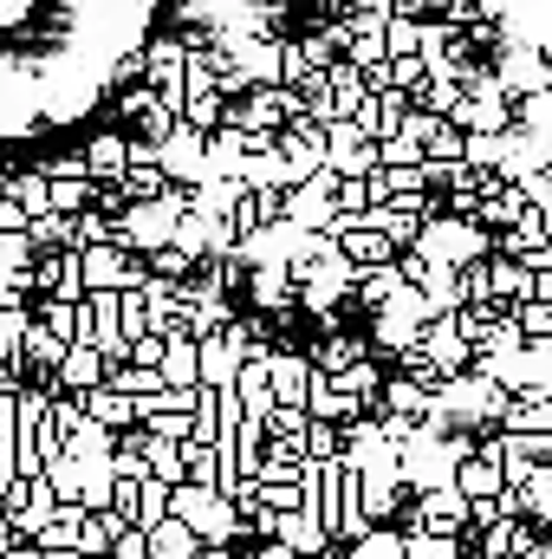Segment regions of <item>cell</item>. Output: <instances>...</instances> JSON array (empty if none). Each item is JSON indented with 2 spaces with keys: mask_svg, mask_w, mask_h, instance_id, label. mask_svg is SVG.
I'll return each mask as SVG.
<instances>
[{
  "mask_svg": "<svg viewBox=\"0 0 552 559\" xmlns=\"http://www.w3.org/2000/svg\"><path fill=\"white\" fill-rule=\"evenodd\" d=\"M0 540H13V534H7V501H0Z\"/></svg>",
  "mask_w": 552,
  "mask_h": 559,
  "instance_id": "46",
  "label": "cell"
},
{
  "mask_svg": "<svg viewBox=\"0 0 552 559\" xmlns=\"http://www.w3.org/2000/svg\"><path fill=\"white\" fill-rule=\"evenodd\" d=\"M494 85H501L507 98L547 92V52H540V46H514V39H501V59H494Z\"/></svg>",
  "mask_w": 552,
  "mask_h": 559,
  "instance_id": "6",
  "label": "cell"
},
{
  "mask_svg": "<svg viewBox=\"0 0 552 559\" xmlns=\"http://www.w3.org/2000/svg\"><path fill=\"white\" fill-rule=\"evenodd\" d=\"M507 319L520 325V338H552V306L547 299H514Z\"/></svg>",
  "mask_w": 552,
  "mask_h": 559,
  "instance_id": "34",
  "label": "cell"
},
{
  "mask_svg": "<svg viewBox=\"0 0 552 559\" xmlns=\"http://www.w3.org/2000/svg\"><path fill=\"white\" fill-rule=\"evenodd\" d=\"M248 138L241 131H208V176H241Z\"/></svg>",
  "mask_w": 552,
  "mask_h": 559,
  "instance_id": "29",
  "label": "cell"
},
{
  "mask_svg": "<svg viewBox=\"0 0 552 559\" xmlns=\"http://www.w3.org/2000/svg\"><path fill=\"white\" fill-rule=\"evenodd\" d=\"M143 475H156V481H182V455H176V442H163V436H143Z\"/></svg>",
  "mask_w": 552,
  "mask_h": 559,
  "instance_id": "32",
  "label": "cell"
},
{
  "mask_svg": "<svg viewBox=\"0 0 552 559\" xmlns=\"http://www.w3.org/2000/svg\"><path fill=\"white\" fill-rule=\"evenodd\" d=\"M305 378H312L305 352H267V391H274V404H305Z\"/></svg>",
  "mask_w": 552,
  "mask_h": 559,
  "instance_id": "14",
  "label": "cell"
},
{
  "mask_svg": "<svg viewBox=\"0 0 552 559\" xmlns=\"http://www.w3.org/2000/svg\"><path fill=\"white\" fill-rule=\"evenodd\" d=\"M235 202H241V182H235V176H202V182L189 189V209L208 215V222H228Z\"/></svg>",
  "mask_w": 552,
  "mask_h": 559,
  "instance_id": "19",
  "label": "cell"
},
{
  "mask_svg": "<svg viewBox=\"0 0 552 559\" xmlns=\"http://www.w3.org/2000/svg\"><path fill=\"white\" fill-rule=\"evenodd\" d=\"M292 559H338V554H332V547H319V554H292Z\"/></svg>",
  "mask_w": 552,
  "mask_h": 559,
  "instance_id": "45",
  "label": "cell"
},
{
  "mask_svg": "<svg viewBox=\"0 0 552 559\" xmlns=\"http://www.w3.org/2000/svg\"><path fill=\"white\" fill-rule=\"evenodd\" d=\"M0 547H7V540H0Z\"/></svg>",
  "mask_w": 552,
  "mask_h": 559,
  "instance_id": "47",
  "label": "cell"
},
{
  "mask_svg": "<svg viewBox=\"0 0 552 559\" xmlns=\"http://www.w3.org/2000/svg\"><path fill=\"white\" fill-rule=\"evenodd\" d=\"M299 455H338V423L305 417V436H299Z\"/></svg>",
  "mask_w": 552,
  "mask_h": 559,
  "instance_id": "39",
  "label": "cell"
},
{
  "mask_svg": "<svg viewBox=\"0 0 552 559\" xmlns=\"http://www.w3.org/2000/svg\"><path fill=\"white\" fill-rule=\"evenodd\" d=\"M416 527H422V534H448V540H455V534L468 527V495H461L455 481L422 488V495H416Z\"/></svg>",
  "mask_w": 552,
  "mask_h": 559,
  "instance_id": "7",
  "label": "cell"
},
{
  "mask_svg": "<svg viewBox=\"0 0 552 559\" xmlns=\"http://www.w3.org/2000/svg\"><path fill=\"white\" fill-rule=\"evenodd\" d=\"M0 235H26V215H20L13 195H0Z\"/></svg>",
  "mask_w": 552,
  "mask_h": 559,
  "instance_id": "43",
  "label": "cell"
},
{
  "mask_svg": "<svg viewBox=\"0 0 552 559\" xmlns=\"http://www.w3.org/2000/svg\"><path fill=\"white\" fill-rule=\"evenodd\" d=\"M235 371H241V352H235L221 332L195 338V384H208V391H228V384H235Z\"/></svg>",
  "mask_w": 552,
  "mask_h": 559,
  "instance_id": "12",
  "label": "cell"
},
{
  "mask_svg": "<svg viewBox=\"0 0 552 559\" xmlns=\"http://www.w3.org/2000/svg\"><path fill=\"white\" fill-rule=\"evenodd\" d=\"M481 267H488V299H494L501 312H507L514 299H533V274H527L514 254H488Z\"/></svg>",
  "mask_w": 552,
  "mask_h": 559,
  "instance_id": "17",
  "label": "cell"
},
{
  "mask_svg": "<svg viewBox=\"0 0 552 559\" xmlns=\"http://www.w3.org/2000/svg\"><path fill=\"white\" fill-rule=\"evenodd\" d=\"M0 195H13L26 222H33V215H46V176H39V169H20V176H7V182H0Z\"/></svg>",
  "mask_w": 552,
  "mask_h": 559,
  "instance_id": "28",
  "label": "cell"
},
{
  "mask_svg": "<svg viewBox=\"0 0 552 559\" xmlns=\"http://www.w3.org/2000/svg\"><path fill=\"white\" fill-rule=\"evenodd\" d=\"M305 358H312V371H325V378H338V371H345L351 358H371V338H358V332H345V325H332V332H325V338H319V345H312Z\"/></svg>",
  "mask_w": 552,
  "mask_h": 559,
  "instance_id": "16",
  "label": "cell"
},
{
  "mask_svg": "<svg viewBox=\"0 0 552 559\" xmlns=\"http://www.w3.org/2000/svg\"><path fill=\"white\" fill-rule=\"evenodd\" d=\"M163 508H169V481H156V475H143L137 481V508H131V527H156L163 521Z\"/></svg>",
  "mask_w": 552,
  "mask_h": 559,
  "instance_id": "33",
  "label": "cell"
},
{
  "mask_svg": "<svg viewBox=\"0 0 552 559\" xmlns=\"http://www.w3.org/2000/svg\"><path fill=\"white\" fill-rule=\"evenodd\" d=\"M514 189L527 195V209H552V176H547V169H527V176H514Z\"/></svg>",
  "mask_w": 552,
  "mask_h": 559,
  "instance_id": "41",
  "label": "cell"
},
{
  "mask_svg": "<svg viewBox=\"0 0 552 559\" xmlns=\"http://www.w3.org/2000/svg\"><path fill=\"white\" fill-rule=\"evenodd\" d=\"M292 299V280H286V267H248V306H267V312H279Z\"/></svg>",
  "mask_w": 552,
  "mask_h": 559,
  "instance_id": "24",
  "label": "cell"
},
{
  "mask_svg": "<svg viewBox=\"0 0 552 559\" xmlns=\"http://www.w3.org/2000/svg\"><path fill=\"white\" fill-rule=\"evenodd\" d=\"M377 163H384V169H397V163H422V143L404 138V131H391V138H377Z\"/></svg>",
  "mask_w": 552,
  "mask_h": 559,
  "instance_id": "40",
  "label": "cell"
},
{
  "mask_svg": "<svg viewBox=\"0 0 552 559\" xmlns=\"http://www.w3.org/2000/svg\"><path fill=\"white\" fill-rule=\"evenodd\" d=\"M163 514H176L202 547H235L241 540V514H235V501H221L215 488H195V481H176L169 488V508Z\"/></svg>",
  "mask_w": 552,
  "mask_h": 559,
  "instance_id": "2",
  "label": "cell"
},
{
  "mask_svg": "<svg viewBox=\"0 0 552 559\" xmlns=\"http://www.w3.org/2000/svg\"><path fill=\"white\" fill-rule=\"evenodd\" d=\"M176 455H182V481H195V488L215 481V462H221V455H215L208 442H176Z\"/></svg>",
  "mask_w": 552,
  "mask_h": 559,
  "instance_id": "35",
  "label": "cell"
},
{
  "mask_svg": "<svg viewBox=\"0 0 552 559\" xmlns=\"http://www.w3.org/2000/svg\"><path fill=\"white\" fill-rule=\"evenodd\" d=\"M422 319H429L422 293H416V286H397L384 306H371V338H377L384 352H410L416 332H422Z\"/></svg>",
  "mask_w": 552,
  "mask_h": 559,
  "instance_id": "3",
  "label": "cell"
},
{
  "mask_svg": "<svg viewBox=\"0 0 552 559\" xmlns=\"http://www.w3.org/2000/svg\"><path fill=\"white\" fill-rule=\"evenodd\" d=\"M332 169H312L305 182H292V189H279V222L286 228H299V235H319L325 222H332Z\"/></svg>",
  "mask_w": 552,
  "mask_h": 559,
  "instance_id": "4",
  "label": "cell"
},
{
  "mask_svg": "<svg viewBox=\"0 0 552 559\" xmlns=\"http://www.w3.org/2000/svg\"><path fill=\"white\" fill-rule=\"evenodd\" d=\"M156 169L169 176V182H182V189H195L202 176H208V138L202 131H189L182 118L156 138Z\"/></svg>",
  "mask_w": 552,
  "mask_h": 559,
  "instance_id": "5",
  "label": "cell"
},
{
  "mask_svg": "<svg viewBox=\"0 0 552 559\" xmlns=\"http://www.w3.org/2000/svg\"><path fill=\"white\" fill-rule=\"evenodd\" d=\"M416 352L435 365V378H455V371H468V358H475V352L461 345V332L448 325V312H442V319H422V332H416Z\"/></svg>",
  "mask_w": 552,
  "mask_h": 559,
  "instance_id": "9",
  "label": "cell"
},
{
  "mask_svg": "<svg viewBox=\"0 0 552 559\" xmlns=\"http://www.w3.org/2000/svg\"><path fill=\"white\" fill-rule=\"evenodd\" d=\"M33 319H39L52 338H65V345H72V338H85V325H92V319H85V299H39V306H33Z\"/></svg>",
  "mask_w": 552,
  "mask_h": 559,
  "instance_id": "20",
  "label": "cell"
},
{
  "mask_svg": "<svg viewBox=\"0 0 552 559\" xmlns=\"http://www.w3.org/2000/svg\"><path fill=\"white\" fill-rule=\"evenodd\" d=\"M59 358H65V338H52V332L33 319V325L20 332V365H39V371H52Z\"/></svg>",
  "mask_w": 552,
  "mask_h": 559,
  "instance_id": "27",
  "label": "cell"
},
{
  "mask_svg": "<svg viewBox=\"0 0 552 559\" xmlns=\"http://www.w3.org/2000/svg\"><path fill=\"white\" fill-rule=\"evenodd\" d=\"M305 417H319V423H351V417H364V404L338 384V378H325V371H312L305 378V404H299Z\"/></svg>",
  "mask_w": 552,
  "mask_h": 559,
  "instance_id": "11",
  "label": "cell"
},
{
  "mask_svg": "<svg viewBox=\"0 0 552 559\" xmlns=\"http://www.w3.org/2000/svg\"><path fill=\"white\" fill-rule=\"evenodd\" d=\"M79 163H85L92 182H118V176H124V138H118V131H98V138L85 143Z\"/></svg>",
  "mask_w": 552,
  "mask_h": 559,
  "instance_id": "22",
  "label": "cell"
},
{
  "mask_svg": "<svg viewBox=\"0 0 552 559\" xmlns=\"http://www.w3.org/2000/svg\"><path fill=\"white\" fill-rule=\"evenodd\" d=\"M527 527L533 521H481V559H507V554H520V547H533Z\"/></svg>",
  "mask_w": 552,
  "mask_h": 559,
  "instance_id": "23",
  "label": "cell"
},
{
  "mask_svg": "<svg viewBox=\"0 0 552 559\" xmlns=\"http://www.w3.org/2000/svg\"><path fill=\"white\" fill-rule=\"evenodd\" d=\"M79 411L98 423V429H131V423H137L131 397H124V391H111V384H92V391H79Z\"/></svg>",
  "mask_w": 552,
  "mask_h": 559,
  "instance_id": "18",
  "label": "cell"
},
{
  "mask_svg": "<svg viewBox=\"0 0 552 559\" xmlns=\"http://www.w3.org/2000/svg\"><path fill=\"white\" fill-rule=\"evenodd\" d=\"M514 495H520V521H552V468L547 462H533V475Z\"/></svg>",
  "mask_w": 552,
  "mask_h": 559,
  "instance_id": "25",
  "label": "cell"
},
{
  "mask_svg": "<svg viewBox=\"0 0 552 559\" xmlns=\"http://www.w3.org/2000/svg\"><path fill=\"white\" fill-rule=\"evenodd\" d=\"M195 547H202V540H195L176 514H163L156 527H143V554H149V559H189Z\"/></svg>",
  "mask_w": 552,
  "mask_h": 559,
  "instance_id": "21",
  "label": "cell"
},
{
  "mask_svg": "<svg viewBox=\"0 0 552 559\" xmlns=\"http://www.w3.org/2000/svg\"><path fill=\"white\" fill-rule=\"evenodd\" d=\"M416 33H422L416 13H384V59L391 52H416Z\"/></svg>",
  "mask_w": 552,
  "mask_h": 559,
  "instance_id": "36",
  "label": "cell"
},
{
  "mask_svg": "<svg viewBox=\"0 0 552 559\" xmlns=\"http://www.w3.org/2000/svg\"><path fill=\"white\" fill-rule=\"evenodd\" d=\"M338 384H345V391H351L364 411H377V384H384V371H377L371 358H351V365L338 371Z\"/></svg>",
  "mask_w": 552,
  "mask_h": 559,
  "instance_id": "31",
  "label": "cell"
},
{
  "mask_svg": "<svg viewBox=\"0 0 552 559\" xmlns=\"http://www.w3.org/2000/svg\"><path fill=\"white\" fill-rule=\"evenodd\" d=\"M33 261V241L26 235H0V267H26Z\"/></svg>",
  "mask_w": 552,
  "mask_h": 559,
  "instance_id": "42",
  "label": "cell"
},
{
  "mask_svg": "<svg viewBox=\"0 0 552 559\" xmlns=\"http://www.w3.org/2000/svg\"><path fill=\"white\" fill-rule=\"evenodd\" d=\"M26 241H33V254H39V248H72V215H59V209L33 215V222H26Z\"/></svg>",
  "mask_w": 552,
  "mask_h": 559,
  "instance_id": "30",
  "label": "cell"
},
{
  "mask_svg": "<svg viewBox=\"0 0 552 559\" xmlns=\"http://www.w3.org/2000/svg\"><path fill=\"white\" fill-rule=\"evenodd\" d=\"M384 79H391V92H404V98H410L429 72H422V59H416V52H391V59H384Z\"/></svg>",
  "mask_w": 552,
  "mask_h": 559,
  "instance_id": "37",
  "label": "cell"
},
{
  "mask_svg": "<svg viewBox=\"0 0 552 559\" xmlns=\"http://www.w3.org/2000/svg\"><path fill=\"white\" fill-rule=\"evenodd\" d=\"M156 378H163L169 391H195V338H189L182 325H169V332H163V358H156Z\"/></svg>",
  "mask_w": 552,
  "mask_h": 559,
  "instance_id": "13",
  "label": "cell"
},
{
  "mask_svg": "<svg viewBox=\"0 0 552 559\" xmlns=\"http://www.w3.org/2000/svg\"><path fill=\"white\" fill-rule=\"evenodd\" d=\"M46 209H59V215L92 209V176H46Z\"/></svg>",
  "mask_w": 552,
  "mask_h": 559,
  "instance_id": "26",
  "label": "cell"
},
{
  "mask_svg": "<svg viewBox=\"0 0 552 559\" xmlns=\"http://www.w3.org/2000/svg\"><path fill=\"white\" fill-rule=\"evenodd\" d=\"M92 384H105V352H98V345H85V338H72V345H65V358L52 365L46 391H65V397H79V391H92Z\"/></svg>",
  "mask_w": 552,
  "mask_h": 559,
  "instance_id": "10",
  "label": "cell"
},
{
  "mask_svg": "<svg viewBox=\"0 0 552 559\" xmlns=\"http://www.w3.org/2000/svg\"><path fill=\"white\" fill-rule=\"evenodd\" d=\"M274 540L286 547V554H319V547H332L325 521H319V514H305V508H286V514H274Z\"/></svg>",
  "mask_w": 552,
  "mask_h": 559,
  "instance_id": "15",
  "label": "cell"
},
{
  "mask_svg": "<svg viewBox=\"0 0 552 559\" xmlns=\"http://www.w3.org/2000/svg\"><path fill=\"white\" fill-rule=\"evenodd\" d=\"M248 559H292V554H286V547H279V540H267V547H261V554H248Z\"/></svg>",
  "mask_w": 552,
  "mask_h": 559,
  "instance_id": "44",
  "label": "cell"
},
{
  "mask_svg": "<svg viewBox=\"0 0 552 559\" xmlns=\"http://www.w3.org/2000/svg\"><path fill=\"white\" fill-rule=\"evenodd\" d=\"M488 235H501V228H514L520 215H527V195L514 189V182H501V176H481V189H475V209H468Z\"/></svg>",
  "mask_w": 552,
  "mask_h": 559,
  "instance_id": "8",
  "label": "cell"
},
{
  "mask_svg": "<svg viewBox=\"0 0 552 559\" xmlns=\"http://www.w3.org/2000/svg\"><path fill=\"white\" fill-rule=\"evenodd\" d=\"M351 559H404V534H391V527H371L364 540H351Z\"/></svg>",
  "mask_w": 552,
  "mask_h": 559,
  "instance_id": "38",
  "label": "cell"
},
{
  "mask_svg": "<svg viewBox=\"0 0 552 559\" xmlns=\"http://www.w3.org/2000/svg\"><path fill=\"white\" fill-rule=\"evenodd\" d=\"M410 248L422 254V261H435V267H468V261H488L494 235H488L475 215H435V209H429Z\"/></svg>",
  "mask_w": 552,
  "mask_h": 559,
  "instance_id": "1",
  "label": "cell"
}]
</instances>
